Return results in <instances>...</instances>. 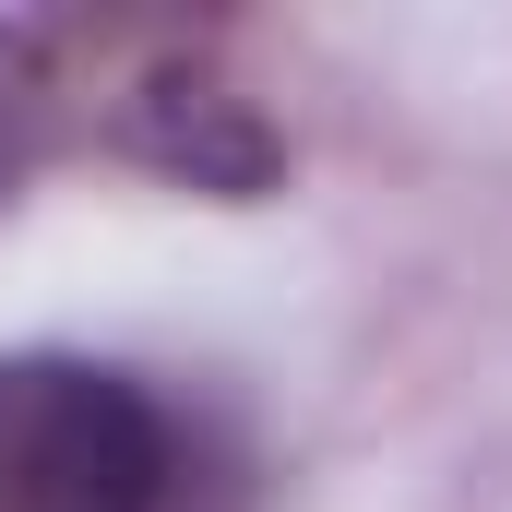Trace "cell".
Masks as SVG:
<instances>
[{
	"mask_svg": "<svg viewBox=\"0 0 512 512\" xmlns=\"http://www.w3.org/2000/svg\"><path fill=\"white\" fill-rule=\"evenodd\" d=\"M72 131L120 167H155L203 203H262L286 179V131L215 60V36H84L72 24Z\"/></svg>",
	"mask_w": 512,
	"mask_h": 512,
	"instance_id": "obj_2",
	"label": "cell"
},
{
	"mask_svg": "<svg viewBox=\"0 0 512 512\" xmlns=\"http://www.w3.org/2000/svg\"><path fill=\"white\" fill-rule=\"evenodd\" d=\"M72 143V24H0V215Z\"/></svg>",
	"mask_w": 512,
	"mask_h": 512,
	"instance_id": "obj_3",
	"label": "cell"
},
{
	"mask_svg": "<svg viewBox=\"0 0 512 512\" xmlns=\"http://www.w3.org/2000/svg\"><path fill=\"white\" fill-rule=\"evenodd\" d=\"M191 429L155 382L72 346L0 358V512H179Z\"/></svg>",
	"mask_w": 512,
	"mask_h": 512,
	"instance_id": "obj_1",
	"label": "cell"
}]
</instances>
